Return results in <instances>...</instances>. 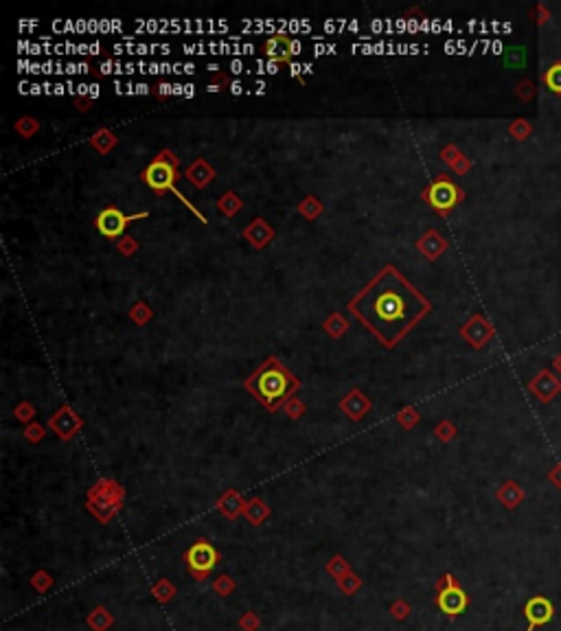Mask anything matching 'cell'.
I'll use <instances>...</instances> for the list:
<instances>
[{
	"instance_id": "12",
	"label": "cell",
	"mask_w": 561,
	"mask_h": 631,
	"mask_svg": "<svg viewBox=\"0 0 561 631\" xmlns=\"http://www.w3.org/2000/svg\"><path fill=\"white\" fill-rule=\"evenodd\" d=\"M48 427L60 437V441H70L72 437L77 434V432H81L84 421H81V417H79V414H77L75 410L64 404V406H60V410L48 419Z\"/></svg>"
},
{
	"instance_id": "39",
	"label": "cell",
	"mask_w": 561,
	"mask_h": 631,
	"mask_svg": "<svg viewBox=\"0 0 561 631\" xmlns=\"http://www.w3.org/2000/svg\"><path fill=\"white\" fill-rule=\"evenodd\" d=\"M390 614H392V618H395L397 623H404V620L412 614V607H410V603L404 601V599H395V601L390 603Z\"/></svg>"
},
{
	"instance_id": "24",
	"label": "cell",
	"mask_w": 561,
	"mask_h": 631,
	"mask_svg": "<svg viewBox=\"0 0 561 631\" xmlns=\"http://www.w3.org/2000/svg\"><path fill=\"white\" fill-rule=\"evenodd\" d=\"M322 329H324V333H327L329 338L338 340V338H342V336L349 331V320L342 316V314L334 312V314H329L327 318H324Z\"/></svg>"
},
{
	"instance_id": "27",
	"label": "cell",
	"mask_w": 561,
	"mask_h": 631,
	"mask_svg": "<svg viewBox=\"0 0 561 631\" xmlns=\"http://www.w3.org/2000/svg\"><path fill=\"white\" fill-rule=\"evenodd\" d=\"M324 572H327L331 579H336V581H340L342 576H347L349 572H353L351 570V564L347 562L345 557L342 554H334L329 562H327V566H324Z\"/></svg>"
},
{
	"instance_id": "29",
	"label": "cell",
	"mask_w": 561,
	"mask_h": 631,
	"mask_svg": "<svg viewBox=\"0 0 561 631\" xmlns=\"http://www.w3.org/2000/svg\"><path fill=\"white\" fill-rule=\"evenodd\" d=\"M176 585L167 579V576H162V579H158V583H154V587H152V597L160 603V605H165V603H169L173 597H176Z\"/></svg>"
},
{
	"instance_id": "5",
	"label": "cell",
	"mask_w": 561,
	"mask_h": 631,
	"mask_svg": "<svg viewBox=\"0 0 561 631\" xmlns=\"http://www.w3.org/2000/svg\"><path fill=\"white\" fill-rule=\"evenodd\" d=\"M421 197L434 208V213L441 215V218H447L465 200V191L447 173H439L421 191Z\"/></svg>"
},
{
	"instance_id": "36",
	"label": "cell",
	"mask_w": 561,
	"mask_h": 631,
	"mask_svg": "<svg viewBox=\"0 0 561 631\" xmlns=\"http://www.w3.org/2000/svg\"><path fill=\"white\" fill-rule=\"evenodd\" d=\"M228 88H232V79H230L226 73H222V70H217V73H213V75H211V81H209V86H206L209 93H222V90H228Z\"/></svg>"
},
{
	"instance_id": "46",
	"label": "cell",
	"mask_w": 561,
	"mask_h": 631,
	"mask_svg": "<svg viewBox=\"0 0 561 631\" xmlns=\"http://www.w3.org/2000/svg\"><path fill=\"white\" fill-rule=\"evenodd\" d=\"M533 15H535L533 20H535V25H537V27H544V25L550 20V18H553L550 9H548L544 3H537V5H535V9H533Z\"/></svg>"
},
{
	"instance_id": "16",
	"label": "cell",
	"mask_w": 561,
	"mask_h": 631,
	"mask_svg": "<svg viewBox=\"0 0 561 631\" xmlns=\"http://www.w3.org/2000/svg\"><path fill=\"white\" fill-rule=\"evenodd\" d=\"M275 235H277L275 228L270 226L263 218H255V220H252L246 226V230H244V239L255 250H261V248L270 246V244H272V239H275Z\"/></svg>"
},
{
	"instance_id": "40",
	"label": "cell",
	"mask_w": 561,
	"mask_h": 631,
	"mask_svg": "<svg viewBox=\"0 0 561 631\" xmlns=\"http://www.w3.org/2000/svg\"><path fill=\"white\" fill-rule=\"evenodd\" d=\"M31 585L38 590L40 594H46L53 587V576L46 570H38V572L31 576Z\"/></svg>"
},
{
	"instance_id": "30",
	"label": "cell",
	"mask_w": 561,
	"mask_h": 631,
	"mask_svg": "<svg viewBox=\"0 0 561 631\" xmlns=\"http://www.w3.org/2000/svg\"><path fill=\"white\" fill-rule=\"evenodd\" d=\"M506 132H509V136L513 140L524 142L527 138H531V134H533V123L529 119H513L509 123V130H506Z\"/></svg>"
},
{
	"instance_id": "52",
	"label": "cell",
	"mask_w": 561,
	"mask_h": 631,
	"mask_svg": "<svg viewBox=\"0 0 561 631\" xmlns=\"http://www.w3.org/2000/svg\"><path fill=\"white\" fill-rule=\"evenodd\" d=\"M230 93H232V95H239V93H242V84H239V81H232Z\"/></svg>"
},
{
	"instance_id": "6",
	"label": "cell",
	"mask_w": 561,
	"mask_h": 631,
	"mask_svg": "<svg viewBox=\"0 0 561 631\" xmlns=\"http://www.w3.org/2000/svg\"><path fill=\"white\" fill-rule=\"evenodd\" d=\"M183 559L187 564L189 574L193 576L195 581L202 583V581L209 579L211 572L217 568V564L222 562V554L217 552V548L209 542V539L200 537V539H195L191 548L185 550Z\"/></svg>"
},
{
	"instance_id": "34",
	"label": "cell",
	"mask_w": 561,
	"mask_h": 631,
	"mask_svg": "<svg viewBox=\"0 0 561 631\" xmlns=\"http://www.w3.org/2000/svg\"><path fill=\"white\" fill-rule=\"evenodd\" d=\"M338 583V587H340V592L342 594H347V597H353V594H357L359 592V587H362V579L355 574V572H349L347 576H342L340 581H336Z\"/></svg>"
},
{
	"instance_id": "26",
	"label": "cell",
	"mask_w": 561,
	"mask_h": 631,
	"mask_svg": "<svg viewBox=\"0 0 561 631\" xmlns=\"http://www.w3.org/2000/svg\"><path fill=\"white\" fill-rule=\"evenodd\" d=\"M322 211H324V206H322V202L318 200L316 195H305L303 200L298 202V213L303 215L307 222L318 220L320 215H322Z\"/></svg>"
},
{
	"instance_id": "32",
	"label": "cell",
	"mask_w": 561,
	"mask_h": 631,
	"mask_svg": "<svg viewBox=\"0 0 561 631\" xmlns=\"http://www.w3.org/2000/svg\"><path fill=\"white\" fill-rule=\"evenodd\" d=\"M237 590V581L232 579L230 574H220L217 576V579L213 581V592L217 594V597H222V599H226V597H230V594Z\"/></svg>"
},
{
	"instance_id": "50",
	"label": "cell",
	"mask_w": 561,
	"mask_h": 631,
	"mask_svg": "<svg viewBox=\"0 0 561 631\" xmlns=\"http://www.w3.org/2000/svg\"><path fill=\"white\" fill-rule=\"evenodd\" d=\"M75 105H77V110H81V112H86V110H90V99L88 97H79V99H75Z\"/></svg>"
},
{
	"instance_id": "15",
	"label": "cell",
	"mask_w": 561,
	"mask_h": 631,
	"mask_svg": "<svg viewBox=\"0 0 561 631\" xmlns=\"http://www.w3.org/2000/svg\"><path fill=\"white\" fill-rule=\"evenodd\" d=\"M246 504H248V502L244 500V496H242L237 489H228V491H224L220 498H217V502H215V511L220 513L224 519L235 522L239 515H244Z\"/></svg>"
},
{
	"instance_id": "14",
	"label": "cell",
	"mask_w": 561,
	"mask_h": 631,
	"mask_svg": "<svg viewBox=\"0 0 561 631\" xmlns=\"http://www.w3.org/2000/svg\"><path fill=\"white\" fill-rule=\"evenodd\" d=\"M338 406H340L342 412H345V417H349L351 421H359V419H364V414L371 412L373 401L369 399V397H364V392H362L359 388H353L342 397Z\"/></svg>"
},
{
	"instance_id": "42",
	"label": "cell",
	"mask_w": 561,
	"mask_h": 631,
	"mask_svg": "<svg viewBox=\"0 0 561 631\" xmlns=\"http://www.w3.org/2000/svg\"><path fill=\"white\" fill-rule=\"evenodd\" d=\"M535 95H537V88H535V84H533L531 79H522V81L515 86V97H517L520 101H533Z\"/></svg>"
},
{
	"instance_id": "28",
	"label": "cell",
	"mask_w": 561,
	"mask_h": 631,
	"mask_svg": "<svg viewBox=\"0 0 561 631\" xmlns=\"http://www.w3.org/2000/svg\"><path fill=\"white\" fill-rule=\"evenodd\" d=\"M541 81H544V86L550 90L553 95L561 97V62L550 64L544 70V75H541Z\"/></svg>"
},
{
	"instance_id": "35",
	"label": "cell",
	"mask_w": 561,
	"mask_h": 631,
	"mask_svg": "<svg viewBox=\"0 0 561 631\" xmlns=\"http://www.w3.org/2000/svg\"><path fill=\"white\" fill-rule=\"evenodd\" d=\"M38 130H40V123L35 121L33 117H22V119H18V123H15V132L20 134L22 138L35 136V132Z\"/></svg>"
},
{
	"instance_id": "47",
	"label": "cell",
	"mask_w": 561,
	"mask_h": 631,
	"mask_svg": "<svg viewBox=\"0 0 561 631\" xmlns=\"http://www.w3.org/2000/svg\"><path fill=\"white\" fill-rule=\"evenodd\" d=\"M506 66H524L527 64V55H524V48H511L506 53Z\"/></svg>"
},
{
	"instance_id": "18",
	"label": "cell",
	"mask_w": 561,
	"mask_h": 631,
	"mask_svg": "<svg viewBox=\"0 0 561 631\" xmlns=\"http://www.w3.org/2000/svg\"><path fill=\"white\" fill-rule=\"evenodd\" d=\"M215 175H217V171L213 165H209L206 158H195L185 171V178L195 189H206L215 180Z\"/></svg>"
},
{
	"instance_id": "3",
	"label": "cell",
	"mask_w": 561,
	"mask_h": 631,
	"mask_svg": "<svg viewBox=\"0 0 561 631\" xmlns=\"http://www.w3.org/2000/svg\"><path fill=\"white\" fill-rule=\"evenodd\" d=\"M178 165H180V158L171 152V150H162L147 167H145V171H143V180H145V185H147L152 191H156L158 195H165L167 191L169 193H173V195H178V200L183 202L197 220H200L202 224H206L209 220L202 215V211H197V206L195 204H191L187 197H185V193H180L178 189H176V185H178V178H180V171H178Z\"/></svg>"
},
{
	"instance_id": "43",
	"label": "cell",
	"mask_w": 561,
	"mask_h": 631,
	"mask_svg": "<svg viewBox=\"0 0 561 631\" xmlns=\"http://www.w3.org/2000/svg\"><path fill=\"white\" fill-rule=\"evenodd\" d=\"M25 439L29 441V443H40L42 439H44V434H46V430L38 423V421H33V423H29V425H25Z\"/></svg>"
},
{
	"instance_id": "2",
	"label": "cell",
	"mask_w": 561,
	"mask_h": 631,
	"mask_svg": "<svg viewBox=\"0 0 561 631\" xmlns=\"http://www.w3.org/2000/svg\"><path fill=\"white\" fill-rule=\"evenodd\" d=\"M244 388L268 410L279 412L303 388L298 377L279 357L270 355L265 362L244 382Z\"/></svg>"
},
{
	"instance_id": "41",
	"label": "cell",
	"mask_w": 561,
	"mask_h": 631,
	"mask_svg": "<svg viewBox=\"0 0 561 631\" xmlns=\"http://www.w3.org/2000/svg\"><path fill=\"white\" fill-rule=\"evenodd\" d=\"M13 417L20 421V423H33V419H35V408H33V404H29V401H22V404H18L15 408H13Z\"/></svg>"
},
{
	"instance_id": "20",
	"label": "cell",
	"mask_w": 561,
	"mask_h": 631,
	"mask_svg": "<svg viewBox=\"0 0 561 631\" xmlns=\"http://www.w3.org/2000/svg\"><path fill=\"white\" fill-rule=\"evenodd\" d=\"M524 498H527V491H524V486L520 482H515V480L502 482L498 486V491H496V500L502 504L504 509H509V511L517 509L520 504L524 502Z\"/></svg>"
},
{
	"instance_id": "33",
	"label": "cell",
	"mask_w": 561,
	"mask_h": 631,
	"mask_svg": "<svg viewBox=\"0 0 561 631\" xmlns=\"http://www.w3.org/2000/svg\"><path fill=\"white\" fill-rule=\"evenodd\" d=\"M419 421H421V417H419V412L414 406H406L404 410L397 412V423H400L404 430H412Z\"/></svg>"
},
{
	"instance_id": "8",
	"label": "cell",
	"mask_w": 561,
	"mask_h": 631,
	"mask_svg": "<svg viewBox=\"0 0 561 631\" xmlns=\"http://www.w3.org/2000/svg\"><path fill=\"white\" fill-rule=\"evenodd\" d=\"M145 218H150V213H147V211L136 213V215H125V213H123L121 208H117V206H105V208L97 215L95 226H97V230H99V235H103L105 239H114V241H119L121 237H125V228H128L132 222L145 220Z\"/></svg>"
},
{
	"instance_id": "9",
	"label": "cell",
	"mask_w": 561,
	"mask_h": 631,
	"mask_svg": "<svg viewBox=\"0 0 561 631\" xmlns=\"http://www.w3.org/2000/svg\"><path fill=\"white\" fill-rule=\"evenodd\" d=\"M461 338L467 342L469 347L476 349V351H482L489 342L494 340L496 336V327L489 322V318L482 316V314H472L458 329Z\"/></svg>"
},
{
	"instance_id": "25",
	"label": "cell",
	"mask_w": 561,
	"mask_h": 631,
	"mask_svg": "<svg viewBox=\"0 0 561 631\" xmlns=\"http://www.w3.org/2000/svg\"><path fill=\"white\" fill-rule=\"evenodd\" d=\"M244 202L242 197L235 193V191H226L220 195V200H217V211H220L224 218H235L239 211H242Z\"/></svg>"
},
{
	"instance_id": "49",
	"label": "cell",
	"mask_w": 561,
	"mask_h": 631,
	"mask_svg": "<svg viewBox=\"0 0 561 631\" xmlns=\"http://www.w3.org/2000/svg\"><path fill=\"white\" fill-rule=\"evenodd\" d=\"M548 482L553 484V486H557V489L561 491V463H557L553 470L548 472Z\"/></svg>"
},
{
	"instance_id": "21",
	"label": "cell",
	"mask_w": 561,
	"mask_h": 631,
	"mask_svg": "<svg viewBox=\"0 0 561 631\" xmlns=\"http://www.w3.org/2000/svg\"><path fill=\"white\" fill-rule=\"evenodd\" d=\"M244 515H246V519L250 522V526H261L263 522H265L270 515H272V509H270L261 498H250L248 504H246Z\"/></svg>"
},
{
	"instance_id": "11",
	"label": "cell",
	"mask_w": 561,
	"mask_h": 631,
	"mask_svg": "<svg viewBox=\"0 0 561 631\" xmlns=\"http://www.w3.org/2000/svg\"><path fill=\"white\" fill-rule=\"evenodd\" d=\"M301 48H303L301 42L287 38V35H272L263 44L265 58H270V62H277V64H292V60L298 55Z\"/></svg>"
},
{
	"instance_id": "13",
	"label": "cell",
	"mask_w": 561,
	"mask_h": 631,
	"mask_svg": "<svg viewBox=\"0 0 561 631\" xmlns=\"http://www.w3.org/2000/svg\"><path fill=\"white\" fill-rule=\"evenodd\" d=\"M524 616L529 620L527 631H535L541 625H548L555 616V605L546 597H533L524 605Z\"/></svg>"
},
{
	"instance_id": "10",
	"label": "cell",
	"mask_w": 561,
	"mask_h": 631,
	"mask_svg": "<svg viewBox=\"0 0 561 631\" xmlns=\"http://www.w3.org/2000/svg\"><path fill=\"white\" fill-rule=\"evenodd\" d=\"M529 392L539 404H550L561 394V377L550 368H541L529 382Z\"/></svg>"
},
{
	"instance_id": "44",
	"label": "cell",
	"mask_w": 561,
	"mask_h": 631,
	"mask_svg": "<svg viewBox=\"0 0 561 631\" xmlns=\"http://www.w3.org/2000/svg\"><path fill=\"white\" fill-rule=\"evenodd\" d=\"M117 250L121 252L123 257H134L136 252H138V241L134 237H130V235H125V237H121L117 241Z\"/></svg>"
},
{
	"instance_id": "22",
	"label": "cell",
	"mask_w": 561,
	"mask_h": 631,
	"mask_svg": "<svg viewBox=\"0 0 561 631\" xmlns=\"http://www.w3.org/2000/svg\"><path fill=\"white\" fill-rule=\"evenodd\" d=\"M86 625L93 629V631H107V629L114 625V614H112L110 609H105L103 605H99V607H95L88 614Z\"/></svg>"
},
{
	"instance_id": "17",
	"label": "cell",
	"mask_w": 561,
	"mask_h": 631,
	"mask_svg": "<svg viewBox=\"0 0 561 631\" xmlns=\"http://www.w3.org/2000/svg\"><path fill=\"white\" fill-rule=\"evenodd\" d=\"M447 248H449L447 239L441 235L439 230H434V228H428V230L423 232V235L417 239V250L421 252V255H423L428 261H437Z\"/></svg>"
},
{
	"instance_id": "31",
	"label": "cell",
	"mask_w": 561,
	"mask_h": 631,
	"mask_svg": "<svg viewBox=\"0 0 561 631\" xmlns=\"http://www.w3.org/2000/svg\"><path fill=\"white\" fill-rule=\"evenodd\" d=\"M128 316L132 318L134 324H138V327H145V324H147V322L154 318V312H152V307H150V303L138 300V303H134L132 307H130Z\"/></svg>"
},
{
	"instance_id": "37",
	"label": "cell",
	"mask_w": 561,
	"mask_h": 631,
	"mask_svg": "<svg viewBox=\"0 0 561 631\" xmlns=\"http://www.w3.org/2000/svg\"><path fill=\"white\" fill-rule=\"evenodd\" d=\"M456 434H458L456 425L451 421H447V419H443L437 427H434V437H437L439 441H443V443H449L451 439H456Z\"/></svg>"
},
{
	"instance_id": "48",
	"label": "cell",
	"mask_w": 561,
	"mask_h": 631,
	"mask_svg": "<svg viewBox=\"0 0 561 631\" xmlns=\"http://www.w3.org/2000/svg\"><path fill=\"white\" fill-rule=\"evenodd\" d=\"M173 93H176V86H169V84H160V86H156V88L152 90V95L158 97V99H165V97H169V95H173Z\"/></svg>"
},
{
	"instance_id": "4",
	"label": "cell",
	"mask_w": 561,
	"mask_h": 631,
	"mask_svg": "<svg viewBox=\"0 0 561 631\" xmlns=\"http://www.w3.org/2000/svg\"><path fill=\"white\" fill-rule=\"evenodd\" d=\"M125 502V489L110 478H99L90 486L86 498V509L93 513L101 524L110 522Z\"/></svg>"
},
{
	"instance_id": "51",
	"label": "cell",
	"mask_w": 561,
	"mask_h": 631,
	"mask_svg": "<svg viewBox=\"0 0 561 631\" xmlns=\"http://www.w3.org/2000/svg\"><path fill=\"white\" fill-rule=\"evenodd\" d=\"M553 371L561 377V351L553 357Z\"/></svg>"
},
{
	"instance_id": "7",
	"label": "cell",
	"mask_w": 561,
	"mask_h": 631,
	"mask_svg": "<svg viewBox=\"0 0 561 631\" xmlns=\"http://www.w3.org/2000/svg\"><path fill=\"white\" fill-rule=\"evenodd\" d=\"M434 592H437L434 603H437V607L441 609V614H445L447 618L461 616L463 611L469 607L467 592L461 587V583L456 581L454 574H449V572L443 574L441 579L437 581V585H434Z\"/></svg>"
},
{
	"instance_id": "38",
	"label": "cell",
	"mask_w": 561,
	"mask_h": 631,
	"mask_svg": "<svg viewBox=\"0 0 561 631\" xmlns=\"http://www.w3.org/2000/svg\"><path fill=\"white\" fill-rule=\"evenodd\" d=\"M283 412H285L292 421H298V419L303 417V414L307 412V404L301 401L298 397H292V399H289V401L283 406Z\"/></svg>"
},
{
	"instance_id": "45",
	"label": "cell",
	"mask_w": 561,
	"mask_h": 631,
	"mask_svg": "<svg viewBox=\"0 0 561 631\" xmlns=\"http://www.w3.org/2000/svg\"><path fill=\"white\" fill-rule=\"evenodd\" d=\"M239 627H242V631H257L261 627V618L255 614V611H246V614H242V618H239Z\"/></svg>"
},
{
	"instance_id": "23",
	"label": "cell",
	"mask_w": 561,
	"mask_h": 631,
	"mask_svg": "<svg viewBox=\"0 0 561 631\" xmlns=\"http://www.w3.org/2000/svg\"><path fill=\"white\" fill-rule=\"evenodd\" d=\"M119 138L114 136L112 130H105V128H99L93 136H90V145H93L99 154H110L114 147H117Z\"/></svg>"
},
{
	"instance_id": "1",
	"label": "cell",
	"mask_w": 561,
	"mask_h": 631,
	"mask_svg": "<svg viewBox=\"0 0 561 631\" xmlns=\"http://www.w3.org/2000/svg\"><path fill=\"white\" fill-rule=\"evenodd\" d=\"M347 307L386 349H395L432 312V303L388 263L349 300Z\"/></svg>"
},
{
	"instance_id": "19",
	"label": "cell",
	"mask_w": 561,
	"mask_h": 631,
	"mask_svg": "<svg viewBox=\"0 0 561 631\" xmlns=\"http://www.w3.org/2000/svg\"><path fill=\"white\" fill-rule=\"evenodd\" d=\"M441 160L445 162V165L454 171L456 175H467L469 171H472V167H474V162H472V158H467L454 142H447V145L441 150Z\"/></svg>"
}]
</instances>
